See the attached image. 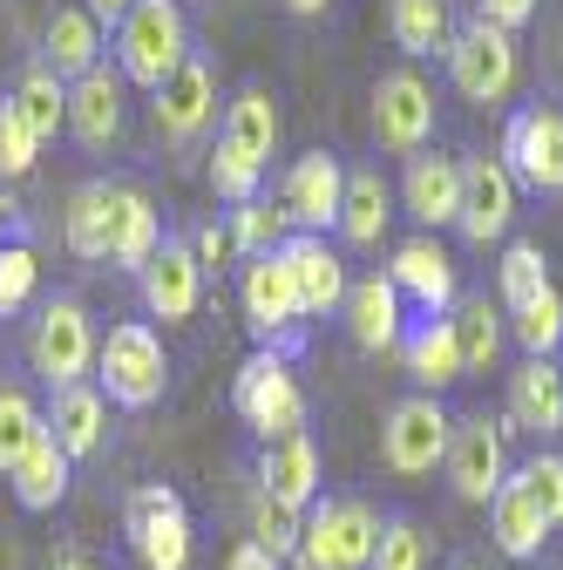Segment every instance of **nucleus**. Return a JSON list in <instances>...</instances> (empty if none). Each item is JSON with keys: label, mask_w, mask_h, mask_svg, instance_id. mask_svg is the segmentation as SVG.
I'll return each instance as SVG.
<instances>
[{"label": "nucleus", "mask_w": 563, "mask_h": 570, "mask_svg": "<svg viewBox=\"0 0 563 570\" xmlns=\"http://www.w3.org/2000/svg\"><path fill=\"white\" fill-rule=\"evenodd\" d=\"M339 197H346V164L333 150H306L293 170H286V190H278V210H286L293 232H313L326 238L339 225Z\"/></svg>", "instance_id": "11"}, {"label": "nucleus", "mask_w": 563, "mask_h": 570, "mask_svg": "<svg viewBox=\"0 0 563 570\" xmlns=\"http://www.w3.org/2000/svg\"><path fill=\"white\" fill-rule=\"evenodd\" d=\"M231 407H238V421L251 428L258 442L306 435V387H299V374L286 367V353H278V346H258L251 361L238 367V381H231Z\"/></svg>", "instance_id": "3"}, {"label": "nucleus", "mask_w": 563, "mask_h": 570, "mask_svg": "<svg viewBox=\"0 0 563 570\" xmlns=\"http://www.w3.org/2000/svg\"><path fill=\"white\" fill-rule=\"evenodd\" d=\"M102 421H109V401H102V387H89V381H76V387H55L48 435H55V449H61L68 462H82V455H96V449H102Z\"/></svg>", "instance_id": "26"}, {"label": "nucleus", "mask_w": 563, "mask_h": 570, "mask_svg": "<svg viewBox=\"0 0 563 570\" xmlns=\"http://www.w3.org/2000/svg\"><path fill=\"white\" fill-rule=\"evenodd\" d=\"M556 374H563V361H556Z\"/></svg>", "instance_id": "53"}, {"label": "nucleus", "mask_w": 563, "mask_h": 570, "mask_svg": "<svg viewBox=\"0 0 563 570\" xmlns=\"http://www.w3.org/2000/svg\"><path fill=\"white\" fill-rule=\"evenodd\" d=\"M122 530H129L136 557H144V570H184V563H190V517H184V495L164 489V482L129 489Z\"/></svg>", "instance_id": "8"}, {"label": "nucleus", "mask_w": 563, "mask_h": 570, "mask_svg": "<svg viewBox=\"0 0 563 570\" xmlns=\"http://www.w3.org/2000/svg\"><path fill=\"white\" fill-rule=\"evenodd\" d=\"M225 232H231V252H245V258L278 252V245L293 238V225H286V210H278V197H251V204H238Z\"/></svg>", "instance_id": "37"}, {"label": "nucleus", "mask_w": 563, "mask_h": 570, "mask_svg": "<svg viewBox=\"0 0 563 570\" xmlns=\"http://www.w3.org/2000/svg\"><path fill=\"white\" fill-rule=\"evenodd\" d=\"M516 218V177L503 157H462V210H455V232L468 245H496Z\"/></svg>", "instance_id": "12"}, {"label": "nucleus", "mask_w": 563, "mask_h": 570, "mask_svg": "<svg viewBox=\"0 0 563 570\" xmlns=\"http://www.w3.org/2000/svg\"><path fill=\"white\" fill-rule=\"evenodd\" d=\"M387 278H394L401 306H421V320H448V313H455V299H462L455 258H448L435 238H407V245H394Z\"/></svg>", "instance_id": "13"}, {"label": "nucleus", "mask_w": 563, "mask_h": 570, "mask_svg": "<svg viewBox=\"0 0 563 570\" xmlns=\"http://www.w3.org/2000/svg\"><path fill=\"white\" fill-rule=\"evenodd\" d=\"M401 210H407L421 232L455 225V210H462V157L414 150V157H407V170H401Z\"/></svg>", "instance_id": "19"}, {"label": "nucleus", "mask_w": 563, "mask_h": 570, "mask_svg": "<svg viewBox=\"0 0 563 570\" xmlns=\"http://www.w3.org/2000/svg\"><path fill=\"white\" fill-rule=\"evenodd\" d=\"M41 157V136L14 116V102H0V177H28Z\"/></svg>", "instance_id": "45"}, {"label": "nucleus", "mask_w": 563, "mask_h": 570, "mask_svg": "<svg viewBox=\"0 0 563 570\" xmlns=\"http://www.w3.org/2000/svg\"><path fill=\"white\" fill-rule=\"evenodd\" d=\"M122 76L102 61V68H89L82 82H68V136L82 142V150H109V142L122 136Z\"/></svg>", "instance_id": "22"}, {"label": "nucleus", "mask_w": 563, "mask_h": 570, "mask_svg": "<svg viewBox=\"0 0 563 570\" xmlns=\"http://www.w3.org/2000/svg\"><path fill=\"white\" fill-rule=\"evenodd\" d=\"M523 76V61H516V35L503 28H488V21H468L455 28L448 41V82L462 102H503Z\"/></svg>", "instance_id": "6"}, {"label": "nucleus", "mask_w": 563, "mask_h": 570, "mask_svg": "<svg viewBox=\"0 0 563 570\" xmlns=\"http://www.w3.org/2000/svg\"><path fill=\"white\" fill-rule=\"evenodd\" d=\"M109 218H116V184H82L61 210V245L76 258H109Z\"/></svg>", "instance_id": "31"}, {"label": "nucleus", "mask_w": 563, "mask_h": 570, "mask_svg": "<svg viewBox=\"0 0 563 570\" xmlns=\"http://www.w3.org/2000/svg\"><path fill=\"white\" fill-rule=\"evenodd\" d=\"M68 469H76V462L55 449V435H41V442L8 469V475H14V503H21V510H55L61 495H68Z\"/></svg>", "instance_id": "34"}, {"label": "nucleus", "mask_w": 563, "mask_h": 570, "mask_svg": "<svg viewBox=\"0 0 563 570\" xmlns=\"http://www.w3.org/2000/svg\"><path fill=\"white\" fill-rule=\"evenodd\" d=\"M238 306H245V326H251L265 346H271V340H293V326L306 320L293 278H286V265H278V252L245 258V272H238Z\"/></svg>", "instance_id": "16"}, {"label": "nucleus", "mask_w": 563, "mask_h": 570, "mask_svg": "<svg viewBox=\"0 0 563 570\" xmlns=\"http://www.w3.org/2000/svg\"><path fill=\"white\" fill-rule=\"evenodd\" d=\"M102 21L89 8H55L41 28V68H55L61 82H82L89 68H102Z\"/></svg>", "instance_id": "23"}, {"label": "nucleus", "mask_w": 563, "mask_h": 570, "mask_svg": "<svg viewBox=\"0 0 563 570\" xmlns=\"http://www.w3.org/2000/svg\"><path fill=\"white\" fill-rule=\"evenodd\" d=\"M82 8H89V14H96L102 28H122V21H129V8H136V0H82Z\"/></svg>", "instance_id": "49"}, {"label": "nucleus", "mask_w": 563, "mask_h": 570, "mask_svg": "<svg viewBox=\"0 0 563 570\" xmlns=\"http://www.w3.org/2000/svg\"><path fill=\"white\" fill-rule=\"evenodd\" d=\"M530 14H536V0H475V21L503 28V35H516V28H523Z\"/></svg>", "instance_id": "46"}, {"label": "nucleus", "mask_w": 563, "mask_h": 570, "mask_svg": "<svg viewBox=\"0 0 563 570\" xmlns=\"http://www.w3.org/2000/svg\"><path fill=\"white\" fill-rule=\"evenodd\" d=\"M550 285V272H543V252L536 245H510L503 252V265H496V293H503V313H516V306H530L536 293Z\"/></svg>", "instance_id": "40"}, {"label": "nucleus", "mask_w": 563, "mask_h": 570, "mask_svg": "<svg viewBox=\"0 0 563 570\" xmlns=\"http://www.w3.org/2000/svg\"><path fill=\"white\" fill-rule=\"evenodd\" d=\"M367 570H428V530H421L414 517H387Z\"/></svg>", "instance_id": "41"}, {"label": "nucleus", "mask_w": 563, "mask_h": 570, "mask_svg": "<svg viewBox=\"0 0 563 570\" xmlns=\"http://www.w3.org/2000/svg\"><path fill=\"white\" fill-rule=\"evenodd\" d=\"M96 387L116 407H157L170 387V353L150 320H122L109 340H96Z\"/></svg>", "instance_id": "2"}, {"label": "nucleus", "mask_w": 563, "mask_h": 570, "mask_svg": "<svg viewBox=\"0 0 563 570\" xmlns=\"http://www.w3.org/2000/svg\"><path fill=\"white\" fill-rule=\"evenodd\" d=\"M28 361L48 387H76L89 367H96V326H89V306L82 299H48L34 333H28Z\"/></svg>", "instance_id": "4"}, {"label": "nucleus", "mask_w": 563, "mask_h": 570, "mask_svg": "<svg viewBox=\"0 0 563 570\" xmlns=\"http://www.w3.org/2000/svg\"><path fill=\"white\" fill-rule=\"evenodd\" d=\"M299 530H306L299 510H286V503H271L265 489H251V543H258V550H271L278 563H286V557L299 550Z\"/></svg>", "instance_id": "39"}, {"label": "nucleus", "mask_w": 563, "mask_h": 570, "mask_svg": "<svg viewBox=\"0 0 563 570\" xmlns=\"http://www.w3.org/2000/svg\"><path fill=\"white\" fill-rule=\"evenodd\" d=\"M387 35L401 55H448V0H387Z\"/></svg>", "instance_id": "32"}, {"label": "nucleus", "mask_w": 563, "mask_h": 570, "mask_svg": "<svg viewBox=\"0 0 563 570\" xmlns=\"http://www.w3.org/2000/svg\"><path fill=\"white\" fill-rule=\"evenodd\" d=\"M76 570H102V563H76Z\"/></svg>", "instance_id": "52"}, {"label": "nucleus", "mask_w": 563, "mask_h": 570, "mask_svg": "<svg viewBox=\"0 0 563 570\" xmlns=\"http://www.w3.org/2000/svg\"><path fill=\"white\" fill-rule=\"evenodd\" d=\"M278 265H286V278H293V293H299V313L306 320H326V313H339L346 306V258L326 245V238H313V232H293L286 245H278Z\"/></svg>", "instance_id": "15"}, {"label": "nucleus", "mask_w": 563, "mask_h": 570, "mask_svg": "<svg viewBox=\"0 0 563 570\" xmlns=\"http://www.w3.org/2000/svg\"><path fill=\"white\" fill-rule=\"evenodd\" d=\"M190 258H197L204 272H225V258H231V232H218V225H197V232H190Z\"/></svg>", "instance_id": "47"}, {"label": "nucleus", "mask_w": 563, "mask_h": 570, "mask_svg": "<svg viewBox=\"0 0 563 570\" xmlns=\"http://www.w3.org/2000/svg\"><path fill=\"white\" fill-rule=\"evenodd\" d=\"M258 489L271 495V503H286V510H313L319 503V449L313 435H278L258 449Z\"/></svg>", "instance_id": "21"}, {"label": "nucleus", "mask_w": 563, "mask_h": 570, "mask_svg": "<svg viewBox=\"0 0 563 570\" xmlns=\"http://www.w3.org/2000/svg\"><path fill=\"white\" fill-rule=\"evenodd\" d=\"M278 102L265 96V89H238L231 96V109H225V129H218V142L225 150H238L251 170H271V157H278Z\"/></svg>", "instance_id": "25"}, {"label": "nucleus", "mask_w": 563, "mask_h": 570, "mask_svg": "<svg viewBox=\"0 0 563 570\" xmlns=\"http://www.w3.org/2000/svg\"><path fill=\"white\" fill-rule=\"evenodd\" d=\"M210 116H218V76H210L204 55H190L177 76L150 96V122H157L164 142H190V136L210 129Z\"/></svg>", "instance_id": "17"}, {"label": "nucleus", "mask_w": 563, "mask_h": 570, "mask_svg": "<svg viewBox=\"0 0 563 570\" xmlns=\"http://www.w3.org/2000/svg\"><path fill=\"white\" fill-rule=\"evenodd\" d=\"M34 278H41V265H34V245H0V320H14L28 299H34Z\"/></svg>", "instance_id": "43"}, {"label": "nucleus", "mask_w": 563, "mask_h": 570, "mask_svg": "<svg viewBox=\"0 0 563 570\" xmlns=\"http://www.w3.org/2000/svg\"><path fill=\"white\" fill-rule=\"evenodd\" d=\"M510 428H523V435H556L563 428V374L550 361H523L510 374Z\"/></svg>", "instance_id": "29"}, {"label": "nucleus", "mask_w": 563, "mask_h": 570, "mask_svg": "<svg viewBox=\"0 0 563 570\" xmlns=\"http://www.w3.org/2000/svg\"><path fill=\"white\" fill-rule=\"evenodd\" d=\"M41 435H48V414L34 407V394L28 387H0V469H14Z\"/></svg>", "instance_id": "38"}, {"label": "nucleus", "mask_w": 563, "mask_h": 570, "mask_svg": "<svg viewBox=\"0 0 563 570\" xmlns=\"http://www.w3.org/2000/svg\"><path fill=\"white\" fill-rule=\"evenodd\" d=\"M184 61H190V21H184V8H177V0H136L129 21L116 28V76L157 96Z\"/></svg>", "instance_id": "1"}, {"label": "nucleus", "mask_w": 563, "mask_h": 570, "mask_svg": "<svg viewBox=\"0 0 563 570\" xmlns=\"http://www.w3.org/2000/svg\"><path fill=\"white\" fill-rule=\"evenodd\" d=\"M8 102H14V116H21L41 142H48L55 129H68V82L55 76V68H41V61L14 82V96H8Z\"/></svg>", "instance_id": "35"}, {"label": "nucleus", "mask_w": 563, "mask_h": 570, "mask_svg": "<svg viewBox=\"0 0 563 570\" xmlns=\"http://www.w3.org/2000/svg\"><path fill=\"white\" fill-rule=\"evenodd\" d=\"M510 333L523 346V361H550V353L563 346V293H556V285H543L530 306L510 313Z\"/></svg>", "instance_id": "36"}, {"label": "nucleus", "mask_w": 563, "mask_h": 570, "mask_svg": "<svg viewBox=\"0 0 563 570\" xmlns=\"http://www.w3.org/2000/svg\"><path fill=\"white\" fill-rule=\"evenodd\" d=\"M225 570H286V563H278L271 550H258V543L245 537V543H231V557H225Z\"/></svg>", "instance_id": "48"}, {"label": "nucleus", "mask_w": 563, "mask_h": 570, "mask_svg": "<svg viewBox=\"0 0 563 570\" xmlns=\"http://www.w3.org/2000/svg\"><path fill=\"white\" fill-rule=\"evenodd\" d=\"M374 142L387 157H414L435 142V89L414 68H387L374 82Z\"/></svg>", "instance_id": "9"}, {"label": "nucleus", "mask_w": 563, "mask_h": 570, "mask_svg": "<svg viewBox=\"0 0 563 570\" xmlns=\"http://www.w3.org/2000/svg\"><path fill=\"white\" fill-rule=\"evenodd\" d=\"M503 164L530 190H563V116L556 109H516L503 129Z\"/></svg>", "instance_id": "14"}, {"label": "nucleus", "mask_w": 563, "mask_h": 570, "mask_svg": "<svg viewBox=\"0 0 563 570\" xmlns=\"http://www.w3.org/2000/svg\"><path fill=\"white\" fill-rule=\"evenodd\" d=\"M448 326H455V346H462V367H468V374H488V367H496V353H503V306H488V293L455 299Z\"/></svg>", "instance_id": "33"}, {"label": "nucleus", "mask_w": 563, "mask_h": 570, "mask_svg": "<svg viewBox=\"0 0 563 570\" xmlns=\"http://www.w3.org/2000/svg\"><path fill=\"white\" fill-rule=\"evenodd\" d=\"M516 482H523V495H530V503H536V517L556 530L563 523V455H530L523 469H516Z\"/></svg>", "instance_id": "42"}, {"label": "nucleus", "mask_w": 563, "mask_h": 570, "mask_svg": "<svg viewBox=\"0 0 563 570\" xmlns=\"http://www.w3.org/2000/svg\"><path fill=\"white\" fill-rule=\"evenodd\" d=\"M293 14H326V0H286Z\"/></svg>", "instance_id": "50"}, {"label": "nucleus", "mask_w": 563, "mask_h": 570, "mask_svg": "<svg viewBox=\"0 0 563 570\" xmlns=\"http://www.w3.org/2000/svg\"><path fill=\"white\" fill-rule=\"evenodd\" d=\"M455 570H482V563H468V557H462V563H455Z\"/></svg>", "instance_id": "51"}, {"label": "nucleus", "mask_w": 563, "mask_h": 570, "mask_svg": "<svg viewBox=\"0 0 563 570\" xmlns=\"http://www.w3.org/2000/svg\"><path fill=\"white\" fill-rule=\"evenodd\" d=\"M448 489L462 495V503H496V489L510 482V428L503 421H488V414H468L455 421V435H448Z\"/></svg>", "instance_id": "7"}, {"label": "nucleus", "mask_w": 563, "mask_h": 570, "mask_svg": "<svg viewBox=\"0 0 563 570\" xmlns=\"http://www.w3.org/2000/svg\"><path fill=\"white\" fill-rule=\"evenodd\" d=\"M488 537H496V550H503L510 563H536V557H543L550 523L536 517V503L523 495V482H516V475L496 489V503H488Z\"/></svg>", "instance_id": "30"}, {"label": "nucleus", "mask_w": 563, "mask_h": 570, "mask_svg": "<svg viewBox=\"0 0 563 570\" xmlns=\"http://www.w3.org/2000/svg\"><path fill=\"white\" fill-rule=\"evenodd\" d=\"M136 285H144L150 320H164V326L190 320V313L204 306V265L190 258V238H164V245H157V258L136 272Z\"/></svg>", "instance_id": "18"}, {"label": "nucleus", "mask_w": 563, "mask_h": 570, "mask_svg": "<svg viewBox=\"0 0 563 570\" xmlns=\"http://www.w3.org/2000/svg\"><path fill=\"white\" fill-rule=\"evenodd\" d=\"M448 435H455V421L435 394H407L387 407V428H381V462L394 475H435L448 462Z\"/></svg>", "instance_id": "5"}, {"label": "nucleus", "mask_w": 563, "mask_h": 570, "mask_svg": "<svg viewBox=\"0 0 563 570\" xmlns=\"http://www.w3.org/2000/svg\"><path fill=\"white\" fill-rule=\"evenodd\" d=\"M164 245V218H157V204L136 190V184H116V218H109V265L122 272H144Z\"/></svg>", "instance_id": "27"}, {"label": "nucleus", "mask_w": 563, "mask_h": 570, "mask_svg": "<svg viewBox=\"0 0 563 570\" xmlns=\"http://www.w3.org/2000/svg\"><path fill=\"white\" fill-rule=\"evenodd\" d=\"M401 361H407V381H414L421 394H435V401H442V387H455V381L468 374L448 320H407V333H401Z\"/></svg>", "instance_id": "24"}, {"label": "nucleus", "mask_w": 563, "mask_h": 570, "mask_svg": "<svg viewBox=\"0 0 563 570\" xmlns=\"http://www.w3.org/2000/svg\"><path fill=\"white\" fill-rule=\"evenodd\" d=\"M210 190H218V197L238 210V204L265 197V170H251L238 150H225V142H218V150H210Z\"/></svg>", "instance_id": "44"}, {"label": "nucleus", "mask_w": 563, "mask_h": 570, "mask_svg": "<svg viewBox=\"0 0 563 570\" xmlns=\"http://www.w3.org/2000/svg\"><path fill=\"white\" fill-rule=\"evenodd\" d=\"M339 313H346V340H354L360 353H387L407 333V306H401V293H394L387 272H367V278L346 285V306Z\"/></svg>", "instance_id": "20"}, {"label": "nucleus", "mask_w": 563, "mask_h": 570, "mask_svg": "<svg viewBox=\"0 0 563 570\" xmlns=\"http://www.w3.org/2000/svg\"><path fill=\"white\" fill-rule=\"evenodd\" d=\"M387 218H394V190H387V177L374 170V164H360V170H346V197H339V238L346 245H381L387 238Z\"/></svg>", "instance_id": "28"}, {"label": "nucleus", "mask_w": 563, "mask_h": 570, "mask_svg": "<svg viewBox=\"0 0 563 570\" xmlns=\"http://www.w3.org/2000/svg\"><path fill=\"white\" fill-rule=\"evenodd\" d=\"M299 543H313L333 570H367L374 543H381V517H374V503H360V495H319L306 510Z\"/></svg>", "instance_id": "10"}]
</instances>
